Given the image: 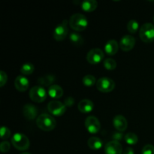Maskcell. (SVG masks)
Listing matches in <instances>:
<instances>
[{
    "label": "cell",
    "mask_w": 154,
    "mask_h": 154,
    "mask_svg": "<svg viewBox=\"0 0 154 154\" xmlns=\"http://www.w3.org/2000/svg\"><path fill=\"white\" fill-rule=\"evenodd\" d=\"M55 81V77L54 75H48L44 77H41L38 80V83L42 87H51Z\"/></svg>",
    "instance_id": "44dd1931"
},
{
    "label": "cell",
    "mask_w": 154,
    "mask_h": 154,
    "mask_svg": "<svg viewBox=\"0 0 154 154\" xmlns=\"http://www.w3.org/2000/svg\"><path fill=\"white\" fill-rule=\"evenodd\" d=\"M119 45L122 51H129L135 47V38L130 35H126L121 38Z\"/></svg>",
    "instance_id": "8fae6325"
},
{
    "label": "cell",
    "mask_w": 154,
    "mask_h": 154,
    "mask_svg": "<svg viewBox=\"0 0 154 154\" xmlns=\"http://www.w3.org/2000/svg\"><path fill=\"white\" fill-rule=\"evenodd\" d=\"M11 144L8 141H5L0 144V150H1L2 153H7L10 150Z\"/></svg>",
    "instance_id": "f546056e"
},
{
    "label": "cell",
    "mask_w": 154,
    "mask_h": 154,
    "mask_svg": "<svg viewBox=\"0 0 154 154\" xmlns=\"http://www.w3.org/2000/svg\"><path fill=\"white\" fill-rule=\"evenodd\" d=\"M123 147L119 141H111L105 146V154H122Z\"/></svg>",
    "instance_id": "7c38bea8"
},
{
    "label": "cell",
    "mask_w": 154,
    "mask_h": 154,
    "mask_svg": "<svg viewBox=\"0 0 154 154\" xmlns=\"http://www.w3.org/2000/svg\"><path fill=\"white\" fill-rule=\"evenodd\" d=\"M11 143L15 148L20 151L28 150L30 146V141L28 137L20 132L15 133L12 136Z\"/></svg>",
    "instance_id": "3957f363"
},
{
    "label": "cell",
    "mask_w": 154,
    "mask_h": 154,
    "mask_svg": "<svg viewBox=\"0 0 154 154\" xmlns=\"http://www.w3.org/2000/svg\"><path fill=\"white\" fill-rule=\"evenodd\" d=\"M140 38L145 43H150L154 41V25L150 23L143 24L139 30Z\"/></svg>",
    "instance_id": "277c9868"
},
{
    "label": "cell",
    "mask_w": 154,
    "mask_h": 154,
    "mask_svg": "<svg viewBox=\"0 0 154 154\" xmlns=\"http://www.w3.org/2000/svg\"><path fill=\"white\" fill-rule=\"evenodd\" d=\"M141 154H154V146L150 144H146L143 147Z\"/></svg>",
    "instance_id": "f1b7e54d"
},
{
    "label": "cell",
    "mask_w": 154,
    "mask_h": 154,
    "mask_svg": "<svg viewBox=\"0 0 154 154\" xmlns=\"http://www.w3.org/2000/svg\"><path fill=\"white\" fill-rule=\"evenodd\" d=\"M103 66L107 70H114L117 67V63L111 58H108L103 61Z\"/></svg>",
    "instance_id": "4316f807"
},
{
    "label": "cell",
    "mask_w": 154,
    "mask_h": 154,
    "mask_svg": "<svg viewBox=\"0 0 154 154\" xmlns=\"http://www.w3.org/2000/svg\"><path fill=\"white\" fill-rule=\"evenodd\" d=\"M38 127L45 132H49L54 129L57 126L56 120L51 115L48 114H40L36 119Z\"/></svg>",
    "instance_id": "6da1fadb"
},
{
    "label": "cell",
    "mask_w": 154,
    "mask_h": 154,
    "mask_svg": "<svg viewBox=\"0 0 154 154\" xmlns=\"http://www.w3.org/2000/svg\"><path fill=\"white\" fill-rule=\"evenodd\" d=\"M119 44L116 40H109L105 45V51L110 56L115 55L119 49Z\"/></svg>",
    "instance_id": "e0dca14e"
},
{
    "label": "cell",
    "mask_w": 154,
    "mask_h": 154,
    "mask_svg": "<svg viewBox=\"0 0 154 154\" xmlns=\"http://www.w3.org/2000/svg\"><path fill=\"white\" fill-rule=\"evenodd\" d=\"M69 32V28H68V20H64L61 23L57 25L54 30V38L57 42L63 41L67 36Z\"/></svg>",
    "instance_id": "52a82bcc"
},
{
    "label": "cell",
    "mask_w": 154,
    "mask_h": 154,
    "mask_svg": "<svg viewBox=\"0 0 154 154\" xmlns=\"http://www.w3.org/2000/svg\"><path fill=\"white\" fill-rule=\"evenodd\" d=\"M127 30L132 34H135L138 32V28H139V23L135 20H130L128 22L127 26H126Z\"/></svg>",
    "instance_id": "d4e9b609"
},
{
    "label": "cell",
    "mask_w": 154,
    "mask_h": 154,
    "mask_svg": "<svg viewBox=\"0 0 154 154\" xmlns=\"http://www.w3.org/2000/svg\"><path fill=\"white\" fill-rule=\"evenodd\" d=\"M87 144H88V147H90L91 150H98L102 147V140L100 139L98 137H91L88 139L87 141Z\"/></svg>",
    "instance_id": "ffe728a7"
},
{
    "label": "cell",
    "mask_w": 154,
    "mask_h": 154,
    "mask_svg": "<svg viewBox=\"0 0 154 154\" xmlns=\"http://www.w3.org/2000/svg\"><path fill=\"white\" fill-rule=\"evenodd\" d=\"M38 110L35 105L31 104H26L23 108V114L24 117L28 120H32L36 117Z\"/></svg>",
    "instance_id": "9a60e30c"
},
{
    "label": "cell",
    "mask_w": 154,
    "mask_h": 154,
    "mask_svg": "<svg viewBox=\"0 0 154 154\" xmlns=\"http://www.w3.org/2000/svg\"><path fill=\"white\" fill-rule=\"evenodd\" d=\"M125 141L129 145H135L138 143V137L134 132H129L124 136Z\"/></svg>",
    "instance_id": "cb8c5ba5"
},
{
    "label": "cell",
    "mask_w": 154,
    "mask_h": 154,
    "mask_svg": "<svg viewBox=\"0 0 154 154\" xmlns=\"http://www.w3.org/2000/svg\"><path fill=\"white\" fill-rule=\"evenodd\" d=\"M48 110L51 114L57 117L63 115L66 111V106L65 104L60 101L53 100L48 103Z\"/></svg>",
    "instance_id": "ba28073f"
},
{
    "label": "cell",
    "mask_w": 154,
    "mask_h": 154,
    "mask_svg": "<svg viewBox=\"0 0 154 154\" xmlns=\"http://www.w3.org/2000/svg\"><path fill=\"white\" fill-rule=\"evenodd\" d=\"M153 22H154V17H153Z\"/></svg>",
    "instance_id": "d590c367"
},
{
    "label": "cell",
    "mask_w": 154,
    "mask_h": 154,
    "mask_svg": "<svg viewBox=\"0 0 154 154\" xmlns=\"http://www.w3.org/2000/svg\"><path fill=\"white\" fill-rule=\"evenodd\" d=\"M20 154H31V153H27V152H23V153H20Z\"/></svg>",
    "instance_id": "e575fe53"
},
{
    "label": "cell",
    "mask_w": 154,
    "mask_h": 154,
    "mask_svg": "<svg viewBox=\"0 0 154 154\" xmlns=\"http://www.w3.org/2000/svg\"><path fill=\"white\" fill-rule=\"evenodd\" d=\"M71 42L75 46H81L84 43V38L80 34L77 32H72L69 35Z\"/></svg>",
    "instance_id": "7402d4cb"
},
{
    "label": "cell",
    "mask_w": 154,
    "mask_h": 154,
    "mask_svg": "<svg viewBox=\"0 0 154 154\" xmlns=\"http://www.w3.org/2000/svg\"><path fill=\"white\" fill-rule=\"evenodd\" d=\"M14 86L18 91L25 92L29 87V81L24 75H18L15 78Z\"/></svg>",
    "instance_id": "5bb4252c"
},
{
    "label": "cell",
    "mask_w": 154,
    "mask_h": 154,
    "mask_svg": "<svg viewBox=\"0 0 154 154\" xmlns=\"http://www.w3.org/2000/svg\"><path fill=\"white\" fill-rule=\"evenodd\" d=\"M96 88L102 93H110L115 88V82L110 78H100L96 82Z\"/></svg>",
    "instance_id": "8992f818"
},
{
    "label": "cell",
    "mask_w": 154,
    "mask_h": 154,
    "mask_svg": "<svg viewBox=\"0 0 154 154\" xmlns=\"http://www.w3.org/2000/svg\"><path fill=\"white\" fill-rule=\"evenodd\" d=\"M35 71V66L33 64L30 63H24L20 69V72L22 75H29L34 72Z\"/></svg>",
    "instance_id": "603a6c76"
},
{
    "label": "cell",
    "mask_w": 154,
    "mask_h": 154,
    "mask_svg": "<svg viewBox=\"0 0 154 154\" xmlns=\"http://www.w3.org/2000/svg\"><path fill=\"white\" fill-rule=\"evenodd\" d=\"M112 138H113V141H121V140L123 138V132H119V131H117V132H114V133L112 134Z\"/></svg>",
    "instance_id": "1f68e13d"
},
{
    "label": "cell",
    "mask_w": 154,
    "mask_h": 154,
    "mask_svg": "<svg viewBox=\"0 0 154 154\" xmlns=\"http://www.w3.org/2000/svg\"><path fill=\"white\" fill-rule=\"evenodd\" d=\"M8 81V75L4 71L0 72V87H2L3 86L5 85Z\"/></svg>",
    "instance_id": "4dcf8cb0"
},
{
    "label": "cell",
    "mask_w": 154,
    "mask_h": 154,
    "mask_svg": "<svg viewBox=\"0 0 154 154\" xmlns=\"http://www.w3.org/2000/svg\"><path fill=\"white\" fill-rule=\"evenodd\" d=\"M0 134H1L2 140H7L11 136V131L7 126H2L0 129Z\"/></svg>",
    "instance_id": "83f0119b"
},
{
    "label": "cell",
    "mask_w": 154,
    "mask_h": 154,
    "mask_svg": "<svg viewBox=\"0 0 154 154\" xmlns=\"http://www.w3.org/2000/svg\"><path fill=\"white\" fill-rule=\"evenodd\" d=\"M98 2L96 0H85L81 3V8L86 12H92L97 8Z\"/></svg>",
    "instance_id": "d6986e66"
},
{
    "label": "cell",
    "mask_w": 154,
    "mask_h": 154,
    "mask_svg": "<svg viewBox=\"0 0 154 154\" xmlns=\"http://www.w3.org/2000/svg\"><path fill=\"white\" fill-rule=\"evenodd\" d=\"M84 125L87 130L91 134L98 133L101 129V123L99 119L94 116L87 117L85 120Z\"/></svg>",
    "instance_id": "9c48e42d"
},
{
    "label": "cell",
    "mask_w": 154,
    "mask_h": 154,
    "mask_svg": "<svg viewBox=\"0 0 154 154\" xmlns=\"http://www.w3.org/2000/svg\"><path fill=\"white\" fill-rule=\"evenodd\" d=\"M69 26L75 31H84L88 26V20L86 16H84L82 14H74L71 16L70 20H69Z\"/></svg>",
    "instance_id": "7a4b0ae2"
},
{
    "label": "cell",
    "mask_w": 154,
    "mask_h": 154,
    "mask_svg": "<svg viewBox=\"0 0 154 154\" xmlns=\"http://www.w3.org/2000/svg\"><path fill=\"white\" fill-rule=\"evenodd\" d=\"M78 108L81 113L89 114L91 112L94 108V104L90 99H82L78 103Z\"/></svg>",
    "instance_id": "2e32d148"
},
{
    "label": "cell",
    "mask_w": 154,
    "mask_h": 154,
    "mask_svg": "<svg viewBox=\"0 0 154 154\" xmlns=\"http://www.w3.org/2000/svg\"><path fill=\"white\" fill-rule=\"evenodd\" d=\"M48 95L54 99H60L63 95V90L60 86L57 84H53L48 88Z\"/></svg>",
    "instance_id": "ac0fdd59"
},
{
    "label": "cell",
    "mask_w": 154,
    "mask_h": 154,
    "mask_svg": "<svg viewBox=\"0 0 154 154\" xmlns=\"http://www.w3.org/2000/svg\"><path fill=\"white\" fill-rule=\"evenodd\" d=\"M104 52L100 48H93L87 54V60L89 63L93 65L101 63L104 59Z\"/></svg>",
    "instance_id": "30bf717a"
},
{
    "label": "cell",
    "mask_w": 154,
    "mask_h": 154,
    "mask_svg": "<svg viewBox=\"0 0 154 154\" xmlns=\"http://www.w3.org/2000/svg\"><path fill=\"white\" fill-rule=\"evenodd\" d=\"M96 79L93 75H87L83 78L82 83L86 87H93L96 84Z\"/></svg>",
    "instance_id": "484cf974"
},
{
    "label": "cell",
    "mask_w": 154,
    "mask_h": 154,
    "mask_svg": "<svg viewBox=\"0 0 154 154\" xmlns=\"http://www.w3.org/2000/svg\"><path fill=\"white\" fill-rule=\"evenodd\" d=\"M75 104V99L71 96H68L65 99V105L66 107H71Z\"/></svg>",
    "instance_id": "d6a6232c"
},
{
    "label": "cell",
    "mask_w": 154,
    "mask_h": 154,
    "mask_svg": "<svg viewBox=\"0 0 154 154\" xmlns=\"http://www.w3.org/2000/svg\"><path fill=\"white\" fill-rule=\"evenodd\" d=\"M113 125L114 128L119 132H124L127 129L128 123L126 119L121 114L116 115L113 119Z\"/></svg>",
    "instance_id": "4fadbf2b"
},
{
    "label": "cell",
    "mask_w": 154,
    "mask_h": 154,
    "mask_svg": "<svg viewBox=\"0 0 154 154\" xmlns=\"http://www.w3.org/2000/svg\"><path fill=\"white\" fill-rule=\"evenodd\" d=\"M123 154H135L134 150L131 147H126L124 150H123Z\"/></svg>",
    "instance_id": "836d02e7"
},
{
    "label": "cell",
    "mask_w": 154,
    "mask_h": 154,
    "mask_svg": "<svg viewBox=\"0 0 154 154\" xmlns=\"http://www.w3.org/2000/svg\"><path fill=\"white\" fill-rule=\"evenodd\" d=\"M29 95L32 101L37 103H42L47 99L48 93L43 87L37 85L30 89Z\"/></svg>",
    "instance_id": "5b68a950"
}]
</instances>
